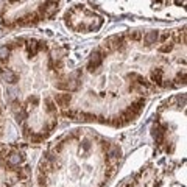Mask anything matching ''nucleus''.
I'll use <instances>...</instances> for the list:
<instances>
[{
  "label": "nucleus",
  "mask_w": 187,
  "mask_h": 187,
  "mask_svg": "<svg viewBox=\"0 0 187 187\" xmlns=\"http://www.w3.org/2000/svg\"><path fill=\"white\" fill-rule=\"evenodd\" d=\"M102 61H103V55H102V52H100V50H95V52L90 55V59H89V64H87L89 72H94L97 67H100Z\"/></svg>",
  "instance_id": "nucleus-1"
},
{
  "label": "nucleus",
  "mask_w": 187,
  "mask_h": 187,
  "mask_svg": "<svg viewBox=\"0 0 187 187\" xmlns=\"http://www.w3.org/2000/svg\"><path fill=\"white\" fill-rule=\"evenodd\" d=\"M41 48H45V45H42V44H39L36 41H28L27 42V52H28L30 56H36Z\"/></svg>",
  "instance_id": "nucleus-2"
},
{
  "label": "nucleus",
  "mask_w": 187,
  "mask_h": 187,
  "mask_svg": "<svg viewBox=\"0 0 187 187\" xmlns=\"http://www.w3.org/2000/svg\"><path fill=\"white\" fill-rule=\"evenodd\" d=\"M151 81L157 86H164V70L162 69H154L151 72Z\"/></svg>",
  "instance_id": "nucleus-3"
},
{
  "label": "nucleus",
  "mask_w": 187,
  "mask_h": 187,
  "mask_svg": "<svg viewBox=\"0 0 187 187\" xmlns=\"http://www.w3.org/2000/svg\"><path fill=\"white\" fill-rule=\"evenodd\" d=\"M70 100H72L70 94H58V95L55 97V103H56L58 106H62V108L69 106Z\"/></svg>",
  "instance_id": "nucleus-4"
},
{
  "label": "nucleus",
  "mask_w": 187,
  "mask_h": 187,
  "mask_svg": "<svg viewBox=\"0 0 187 187\" xmlns=\"http://www.w3.org/2000/svg\"><path fill=\"white\" fill-rule=\"evenodd\" d=\"M0 73H2V76H3V80H5L7 83H10V84L17 83V75H16L13 70H10V69H2V70H0Z\"/></svg>",
  "instance_id": "nucleus-5"
},
{
  "label": "nucleus",
  "mask_w": 187,
  "mask_h": 187,
  "mask_svg": "<svg viewBox=\"0 0 187 187\" xmlns=\"http://www.w3.org/2000/svg\"><path fill=\"white\" fill-rule=\"evenodd\" d=\"M157 39H159V31H156V30L148 31V33L145 34V44H147V45H153V44H156Z\"/></svg>",
  "instance_id": "nucleus-6"
},
{
  "label": "nucleus",
  "mask_w": 187,
  "mask_h": 187,
  "mask_svg": "<svg viewBox=\"0 0 187 187\" xmlns=\"http://www.w3.org/2000/svg\"><path fill=\"white\" fill-rule=\"evenodd\" d=\"M10 55H11V50H10V47H7V45L0 47V61H8Z\"/></svg>",
  "instance_id": "nucleus-7"
},
{
  "label": "nucleus",
  "mask_w": 187,
  "mask_h": 187,
  "mask_svg": "<svg viewBox=\"0 0 187 187\" xmlns=\"http://www.w3.org/2000/svg\"><path fill=\"white\" fill-rule=\"evenodd\" d=\"M45 109H47V112H55L56 111V103H55V100H52V98H45Z\"/></svg>",
  "instance_id": "nucleus-8"
},
{
  "label": "nucleus",
  "mask_w": 187,
  "mask_h": 187,
  "mask_svg": "<svg viewBox=\"0 0 187 187\" xmlns=\"http://www.w3.org/2000/svg\"><path fill=\"white\" fill-rule=\"evenodd\" d=\"M173 50V44L171 42H164L161 47H159V52L161 53H168V52H171Z\"/></svg>",
  "instance_id": "nucleus-9"
},
{
  "label": "nucleus",
  "mask_w": 187,
  "mask_h": 187,
  "mask_svg": "<svg viewBox=\"0 0 187 187\" xmlns=\"http://www.w3.org/2000/svg\"><path fill=\"white\" fill-rule=\"evenodd\" d=\"M140 38H142V33H140V31H134V33H131V39H134V41H140Z\"/></svg>",
  "instance_id": "nucleus-10"
}]
</instances>
